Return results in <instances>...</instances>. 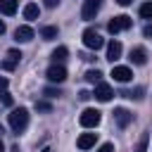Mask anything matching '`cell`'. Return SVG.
<instances>
[{"label": "cell", "mask_w": 152, "mask_h": 152, "mask_svg": "<svg viewBox=\"0 0 152 152\" xmlns=\"http://www.w3.org/2000/svg\"><path fill=\"white\" fill-rule=\"evenodd\" d=\"M7 121H10V128H12L14 133H21V131L28 126V112H26L24 107L12 109V112H10V116H7Z\"/></svg>", "instance_id": "cell-1"}, {"label": "cell", "mask_w": 152, "mask_h": 152, "mask_svg": "<svg viewBox=\"0 0 152 152\" xmlns=\"http://www.w3.org/2000/svg\"><path fill=\"white\" fill-rule=\"evenodd\" d=\"M133 26V19L128 17V14H119V17H114L109 24H107V31L109 33H119V31H126V28H131Z\"/></svg>", "instance_id": "cell-2"}, {"label": "cell", "mask_w": 152, "mask_h": 152, "mask_svg": "<svg viewBox=\"0 0 152 152\" xmlns=\"http://www.w3.org/2000/svg\"><path fill=\"white\" fill-rule=\"evenodd\" d=\"M83 45H86L88 50H100V48L104 45V40L100 38V33H97L95 28H86V31H83Z\"/></svg>", "instance_id": "cell-3"}, {"label": "cell", "mask_w": 152, "mask_h": 152, "mask_svg": "<svg viewBox=\"0 0 152 152\" xmlns=\"http://www.w3.org/2000/svg\"><path fill=\"white\" fill-rule=\"evenodd\" d=\"M100 112L97 109H83V114L78 116V124L83 126V128H95L97 124H100Z\"/></svg>", "instance_id": "cell-4"}, {"label": "cell", "mask_w": 152, "mask_h": 152, "mask_svg": "<svg viewBox=\"0 0 152 152\" xmlns=\"http://www.w3.org/2000/svg\"><path fill=\"white\" fill-rule=\"evenodd\" d=\"M100 7H102V0H86V2H83V10H81V17H83L86 21H90V19L97 17Z\"/></svg>", "instance_id": "cell-5"}, {"label": "cell", "mask_w": 152, "mask_h": 152, "mask_svg": "<svg viewBox=\"0 0 152 152\" xmlns=\"http://www.w3.org/2000/svg\"><path fill=\"white\" fill-rule=\"evenodd\" d=\"M45 76H48V81H52V83H62V81L66 78V69H64L62 64H52V66H48Z\"/></svg>", "instance_id": "cell-6"}, {"label": "cell", "mask_w": 152, "mask_h": 152, "mask_svg": "<svg viewBox=\"0 0 152 152\" xmlns=\"http://www.w3.org/2000/svg\"><path fill=\"white\" fill-rule=\"evenodd\" d=\"M116 83H128L131 78H133V71L128 69V66H112V74H109Z\"/></svg>", "instance_id": "cell-7"}, {"label": "cell", "mask_w": 152, "mask_h": 152, "mask_svg": "<svg viewBox=\"0 0 152 152\" xmlns=\"http://www.w3.org/2000/svg\"><path fill=\"white\" fill-rule=\"evenodd\" d=\"M93 95H95L100 102H109V100H112V95H114V90H112V86H109V83H102V81H100V83L95 86V93H93Z\"/></svg>", "instance_id": "cell-8"}, {"label": "cell", "mask_w": 152, "mask_h": 152, "mask_svg": "<svg viewBox=\"0 0 152 152\" xmlns=\"http://www.w3.org/2000/svg\"><path fill=\"white\" fill-rule=\"evenodd\" d=\"M114 121H116L121 128H126V126L133 121V114H131L128 109H124V107H116V109H114Z\"/></svg>", "instance_id": "cell-9"}, {"label": "cell", "mask_w": 152, "mask_h": 152, "mask_svg": "<svg viewBox=\"0 0 152 152\" xmlns=\"http://www.w3.org/2000/svg\"><path fill=\"white\" fill-rule=\"evenodd\" d=\"M95 140H97V133H81L76 145H78V150H90L95 145Z\"/></svg>", "instance_id": "cell-10"}, {"label": "cell", "mask_w": 152, "mask_h": 152, "mask_svg": "<svg viewBox=\"0 0 152 152\" xmlns=\"http://www.w3.org/2000/svg\"><path fill=\"white\" fill-rule=\"evenodd\" d=\"M33 38V28L31 26H17V31H14V40L17 43H28Z\"/></svg>", "instance_id": "cell-11"}, {"label": "cell", "mask_w": 152, "mask_h": 152, "mask_svg": "<svg viewBox=\"0 0 152 152\" xmlns=\"http://www.w3.org/2000/svg\"><path fill=\"white\" fill-rule=\"evenodd\" d=\"M121 52H124L121 43H119V40H109V45H107V59H109V62H116V59L121 57Z\"/></svg>", "instance_id": "cell-12"}, {"label": "cell", "mask_w": 152, "mask_h": 152, "mask_svg": "<svg viewBox=\"0 0 152 152\" xmlns=\"http://www.w3.org/2000/svg\"><path fill=\"white\" fill-rule=\"evenodd\" d=\"M131 62L133 64H145L147 62V50L145 48H133L131 50Z\"/></svg>", "instance_id": "cell-13"}, {"label": "cell", "mask_w": 152, "mask_h": 152, "mask_svg": "<svg viewBox=\"0 0 152 152\" xmlns=\"http://www.w3.org/2000/svg\"><path fill=\"white\" fill-rule=\"evenodd\" d=\"M17 5H19V0H0V12L10 17L17 12Z\"/></svg>", "instance_id": "cell-14"}, {"label": "cell", "mask_w": 152, "mask_h": 152, "mask_svg": "<svg viewBox=\"0 0 152 152\" xmlns=\"http://www.w3.org/2000/svg\"><path fill=\"white\" fill-rule=\"evenodd\" d=\"M66 55H69V50H66L64 45L55 48V50H52V59H55V64H62V62L66 59Z\"/></svg>", "instance_id": "cell-15"}, {"label": "cell", "mask_w": 152, "mask_h": 152, "mask_svg": "<svg viewBox=\"0 0 152 152\" xmlns=\"http://www.w3.org/2000/svg\"><path fill=\"white\" fill-rule=\"evenodd\" d=\"M38 5H33V2H28L26 7H24V19H38Z\"/></svg>", "instance_id": "cell-16"}, {"label": "cell", "mask_w": 152, "mask_h": 152, "mask_svg": "<svg viewBox=\"0 0 152 152\" xmlns=\"http://www.w3.org/2000/svg\"><path fill=\"white\" fill-rule=\"evenodd\" d=\"M40 38H43V40L57 38V26H43V28H40Z\"/></svg>", "instance_id": "cell-17"}, {"label": "cell", "mask_w": 152, "mask_h": 152, "mask_svg": "<svg viewBox=\"0 0 152 152\" xmlns=\"http://www.w3.org/2000/svg\"><path fill=\"white\" fill-rule=\"evenodd\" d=\"M100 78H102V74H100L97 69L86 71V81H88V83H95V86H97V83H100Z\"/></svg>", "instance_id": "cell-18"}, {"label": "cell", "mask_w": 152, "mask_h": 152, "mask_svg": "<svg viewBox=\"0 0 152 152\" xmlns=\"http://www.w3.org/2000/svg\"><path fill=\"white\" fill-rule=\"evenodd\" d=\"M140 17L142 19H152V2H142L140 5Z\"/></svg>", "instance_id": "cell-19"}, {"label": "cell", "mask_w": 152, "mask_h": 152, "mask_svg": "<svg viewBox=\"0 0 152 152\" xmlns=\"http://www.w3.org/2000/svg\"><path fill=\"white\" fill-rule=\"evenodd\" d=\"M121 95H124V97H131V100H140V97H142V88H135V90H124Z\"/></svg>", "instance_id": "cell-20"}, {"label": "cell", "mask_w": 152, "mask_h": 152, "mask_svg": "<svg viewBox=\"0 0 152 152\" xmlns=\"http://www.w3.org/2000/svg\"><path fill=\"white\" fill-rule=\"evenodd\" d=\"M43 95H48V97H59V95H62V90H59V88L48 86V88H43Z\"/></svg>", "instance_id": "cell-21"}, {"label": "cell", "mask_w": 152, "mask_h": 152, "mask_svg": "<svg viewBox=\"0 0 152 152\" xmlns=\"http://www.w3.org/2000/svg\"><path fill=\"white\" fill-rule=\"evenodd\" d=\"M36 109H38V112H50L52 104H50V102H43V100H36Z\"/></svg>", "instance_id": "cell-22"}, {"label": "cell", "mask_w": 152, "mask_h": 152, "mask_svg": "<svg viewBox=\"0 0 152 152\" xmlns=\"http://www.w3.org/2000/svg\"><path fill=\"white\" fill-rule=\"evenodd\" d=\"M7 59L19 62V59H21V52H19V50H14V48H12V50H7Z\"/></svg>", "instance_id": "cell-23"}, {"label": "cell", "mask_w": 152, "mask_h": 152, "mask_svg": "<svg viewBox=\"0 0 152 152\" xmlns=\"http://www.w3.org/2000/svg\"><path fill=\"white\" fill-rule=\"evenodd\" d=\"M135 152H147V135H142V138L138 140V147H135Z\"/></svg>", "instance_id": "cell-24"}, {"label": "cell", "mask_w": 152, "mask_h": 152, "mask_svg": "<svg viewBox=\"0 0 152 152\" xmlns=\"http://www.w3.org/2000/svg\"><path fill=\"white\" fill-rule=\"evenodd\" d=\"M0 102H2V104H7V107H10V104H12V95H10V93H7V90H2V93H0Z\"/></svg>", "instance_id": "cell-25"}, {"label": "cell", "mask_w": 152, "mask_h": 152, "mask_svg": "<svg viewBox=\"0 0 152 152\" xmlns=\"http://www.w3.org/2000/svg\"><path fill=\"white\" fill-rule=\"evenodd\" d=\"M0 66H2V69H5V71H12V69H14V66H17V62H12V59H5V62H2V64H0Z\"/></svg>", "instance_id": "cell-26"}, {"label": "cell", "mask_w": 152, "mask_h": 152, "mask_svg": "<svg viewBox=\"0 0 152 152\" xmlns=\"http://www.w3.org/2000/svg\"><path fill=\"white\" fill-rule=\"evenodd\" d=\"M97 152H114V145H112V142H104V145L97 147Z\"/></svg>", "instance_id": "cell-27"}, {"label": "cell", "mask_w": 152, "mask_h": 152, "mask_svg": "<svg viewBox=\"0 0 152 152\" xmlns=\"http://www.w3.org/2000/svg\"><path fill=\"white\" fill-rule=\"evenodd\" d=\"M142 36H145V38H152V24H147V26L142 28Z\"/></svg>", "instance_id": "cell-28"}, {"label": "cell", "mask_w": 152, "mask_h": 152, "mask_svg": "<svg viewBox=\"0 0 152 152\" xmlns=\"http://www.w3.org/2000/svg\"><path fill=\"white\" fill-rule=\"evenodd\" d=\"M7 86H10V81H7L5 76H0V93H2V90H7Z\"/></svg>", "instance_id": "cell-29"}, {"label": "cell", "mask_w": 152, "mask_h": 152, "mask_svg": "<svg viewBox=\"0 0 152 152\" xmlns=\"http://www.w3.org/2000/svg\"><path fill=\"white\" fill-rule=\"evenodd\" d=\"M57 5H59V0H45V7H50V10L57 7Z\"/></svg>", "instance_id": "cell-30"}, {"label": "cell", "mask_w": 152, "mask_h": 152, "mask_svg": "<svg viewBox=\"0 0 152 152\" xmlns=\"http://www.w3.org/2000/svg\"><path fill=\"white\" fill-rule=\"evenodd\" d=\"M78 97H81V100H88V97H90V93H88V90H81V93H78Z\"/></svg>", "instance_id": "cell-31"}, {"label": "cell", "mask_w": 152, "mask_h": 152, "mask_svg": "<svg viewBox=\"0 0 152 152\" xmlns=\"http://www.w3.org/2000/svg\"><path fill=\"white\" fill-rule=\"evenodd\" d=\"M116 2H119V5H121V7H126V5H131V2H133V0H116Z\"/></svg>", "instance_id": "cell-32"}, {"label": "cell", "mask_w": 152, "mask_h": 152, "mask_svg": "<svg viewBox=\"0 0 152 152\" xmlns=\"http://www.w3.org/2000/svg\"><path fill=\"white\" fill-rule=\"evenodd\" d=\"M2 33H5V21L0 19V36H2Z\"/></svg>", "instance_id": "cell-33"}, {"label": "cell", "mask_w": 152, "mask_h": 152, "mask_svg": "<svg viewBox=\"0 0 152 152\" xmlns=\"http://www.w3.org/2000/svg\"><path fill=\"white\" fill-rule=\"evenodd\" d=\"M2 150H5V142H2V138H0V152H2Z\"/></svg>", "instance_id": "cell-34"}, {"label": "cell", "mask_w": 152, "mask_h": 152, "mask_svg": "<svg viewBox=\"0 0 152 152\" xmlns=\"http://www.w3.org/2000/svg\"><path fill=\"white\" fill-rule=\"evenodd\" d=\"M40 152H50V150H48V147H45V150H40Z\"/></svg>", "instance_id": "cell-35"}]
</instances>
